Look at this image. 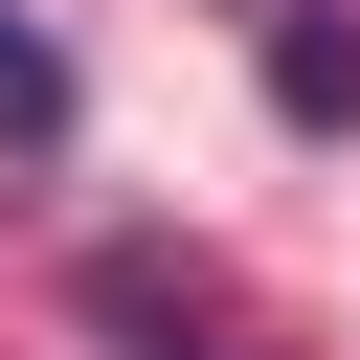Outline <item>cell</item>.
Masks as SVG:
<instances>
[{"instance_id": "obj_1", "label": "cell", "mask_w": 360, "mask_h": 360, "mask_svg": "<svg viewBox=\"0 0 360 360\" xmlns=\"http://www.w3.org/2000/svg\"><path fill=\"white\" fill-rule=\"evenodd\" d=\"M270 112H292V135H338V112H360V45H338L315 0H270Z\"/></svg>"}, {"instance_id": "obj_2", "label": "cell", "mask_w": 360, "mask_h": 360, "mask_svg": "<svg viewBox=\"0 0 360 360\" xmlns=\"http://www.w3.org/2000/svg\"><path fill=\"white\" fill-rule=\"evenodd\" d=\"M0 158H68V45L0 0Z\"/></svg>"}, {"instance_id": "obj_3", "label": "cell", "mask_w": 360, "mask_h": 360, "mask_svg": "<svg viewBox=\"0 0 360 360\" xmlns=\"http://www.w3.org/2000/svg\"><path fill=\"white\" fill-rule=\"evenodd\" d=\"M90 315H112L135 360H225V338H202V292H158V248H112V270H90Z\"/></svg>"}]
</instances>
